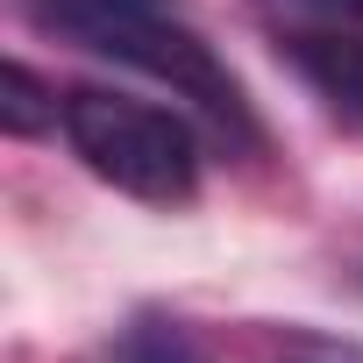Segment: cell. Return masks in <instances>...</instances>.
<instances>
[{
    "label": "cell",
    "instance_id": "obj_1",
    "mask_svg": "<svg viewBox=\"0 0 363 363\" xmlns=\"http://www.w3.org/2000/svg\"><path fill=\"white\" fill-rule=\"evenodd\" d=\"M57 128L100 186H114L143 207H186L200 193V135L186 114H171L157 100L72 86L57 100Z\"/></svg>",
    "mask_w": 363,
    "mask_h": 363
},
{
    "label": "cell",
    "instance_id": "obj_7",
    "mask_svg": "<svg viewBox=\"0 0 363 363\" xmlns=\"http://www.w3.org/2000/svg\"><path fill=\"white\" fill-rule=\"evenodd\" d=\"M278 363H363V349L328 342V335H285L278 342Z\"/></svg>",
    "mask_w": 363,
    "mask_h": 363
},
{
    "label": "cell",
    "instance_id": "obj_3",
    "mask_svg": "<svg viewBox=\"0 0 363 363\" xmlns=\"http://www.w3.org/2000/svg\"><path fill=\"white\" fill-rule=\"evenodd\" d=\"M292 65L342 107L363 121V43L356 36H292Z\"/></svg>",
    "mask_w": 363,
    "mask_h": 363
},
{
    "label": "cell",
    "instance_id": "obj_2",
    "mask_svg": "<svg viewBox=\"0 0 363 363\" xmlns=\"http://www.w3.org/2000/svg\"><path fill=\"white\" fill-rule=\"evenodd\" d=\"M72 43H86V50H100V57H121V65L164 79L178 100H193V107L207 114L214 135H228V143H242V150L257 143V114H250L235 72H228L186 22H178L171 8H114V15H93V22L72 29Z\"/></svg>",
    "mask_w": 363,
    "mask_h": 363
},
{
    "label": "cell",
    "instance_id": "obj_5",
    "mask_svg": "<svg viewBox=\"0 0 363 363\" xmlns=\"http://www.w3.org/2000/svg\"><path fill=\"white\" fill-rule=\"evenodd\" d=\"M29 8L50 22V29H79V22H93V15H114V8H171V0H29Z\"/></svg>",
    "mask_w": 363,
    "mask_h": 363
},
{
    "label": "cell",
    "instance_id": "obj_8",
    "mask_svg": "<svg viewBox=\"0 0 363 363\" xmlns=\"http://www.w3.org/2000/svg\"><path fill=\"white\" fill-rule=\"evenodd\" d=\"M320 8H335V15H363V0H320Z\"/></svg>",
    "mask_w": 363,
    "mask_h": 363
},
{
    "label": "cell",
    "instance_id": "obj_6",
    "mask_svg": "<svg viewBox=\"0 0 363 363\" xmlns=\"http://www.w3.org/2000/svg\"><path fill=\"white\" fill-rule=\"evenodd\" d=\"M128 349H150V363H207V356L186 342V328H178V320H171V328H164V320H143Z\"/></svg>",
    "mask_w": 363,
    "mask_h": 363
},
{
    "label": "cell",
    "instance_id": "obj_4",
    "mask_svg": "<svg viewBox=\"0 0 363 363\" xmlns=\"http://www.w3.org/2000/svg\"><path fill=\"white\" fill-rule=\"evenodd\" d=\"M0 121H8V135H43L57 121V100L43 93V79L29 65H8L0 72Z\"/></svg>",
    "mask_w": 363,
    "mask_h": 363
}]
</instances>
